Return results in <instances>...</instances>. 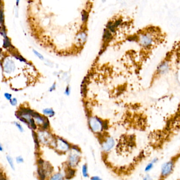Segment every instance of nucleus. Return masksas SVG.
I'll use <instances>...</instances> for the list:
<instances>
[{"label": "nucleus", "mask_w": 180, "mask_h": 180, "mask_svg": "<svg viewBox=\"0 0 180 180\" xmlns=\"http://www.w3.org/2000/svg\"><path fill=\"white\" fill-rule=\"evenodd\" d=\"M90 125L93 132H97L102 130V123L99 119L95 117L91 118L90 121Z\"/></svg>", "instance_id": "1"}, {"label": "nucleus", "mask_w": 180, "mask_h": 180, "mask_svg": "<svg viewBox=\"0 0 180 180\" xmlns=\"http://www.w3.org/2000/svg\"><path fill=\"white\" fill-rule=\"evenodd\" d=\"M173 163L170 161L166 163L163 165L161 170V174L163 177H166L169 175L173 170Z\"/></svg>", "instance_id": "2"}, {"label": "nucleus", "mask_w": 180, "mask_h": 180, "mask_svg": "<svg viewBox=\"0 0 180 180\" xmlns=\"http://www.w3.org/2000/svg\"><path fill=\"white\" fill-rule=\"evenodd\" d=\"M114 145V141L113 138H109L106 142L103 145V148L105 151H109Z\"/></svg>", "instance_id": "3"}, {"label": "nucleus", "mask_w": 180, "mask_h": 180, "mask_svg": "<svg viewBox=\"0 0 180 180\" xmlns=\"http://www.w3.org/2000/svg\"><path fill=\"white\" fill-rule=\"evenodd\" d=\"M169 69V64L167 61L161 63L157 68V71L160 74H164L168 71Z\"/></svg>", "instance_id": "4"}, {"label": "nucleus", "mask_w": 180, "mask_h": 180, "mask_svg": "<svg viewBox=\"0 0 180 180\" xmlns=\"http://www.w3.org/2000/svg\"><path fill=\"white\" fill-rule=\"evenodd\" d=\"M15 66L14 64L11 60H7L5 63L4 67V71L7 73H11L13 70L14 69Z\"/></svg>", "instance_id": "5"}, {"label": "nucleus", "mask_w": 180, "mask_h": 180, "mask_svg": "<svg viewBox=\"0 0 180 180\" xmlns=\"http://www.w3.org/2000/svg\"><path fill=\"white\" fill-rule=\"evenodd\" d=\"M58 142V146L60 147V149L63 150V151H66L69 147L68 145L61 139H59Z\"/></svg>", "instance_id": "6"}, {"label": "nucleus", "mask_w": 180, "mask_h": 180, "mask_svg": "<svg viewBox=\"0 0 180 180\" xmlns=\"http://www.w3.org/2000/svg\"><path fill=\"white\" fill-rule=\"evenodd\" d=\"M43 113L44 114L49 115L50 117H52L54 115V111H53V109H49V108H47L43 110Z\"/></svg>", "instance_id": "7"}, {"label": "nucleus", "mask_w": 180, "mask_h": 180, "mask_svg": "<svg viewBox=\"0 0 180 180\" xmlns=\"http://www.w3.org/2000/svg\"><path fill=\"white\" fill-rule=\"evenodd\" d=\"M78 158L76 156H75V155L71 156L70 157V163L72 165H74L75 164H76L75 163L78 162Z\"/></svg>", "instance_id": "8"}, {"label": "nucleus", "mask_w": 180, "mask_h": 180, "mask_svg": "<svg viewBox=\"0 0 180 180\" xmlns=\"http://www.w3.org/2000/svg\"><path fill=\"white\" fill-rule=\"evenodd\" d=\"M6 157H7V161L8 162V163H9V164H10V166H11L12 169L14 170V166L13 162V160L12 159V158L10 156H7Z\"/></svg>", "instance_id": "9"}, {"label": "nucleus", "mask_w": 180, "mask_h": 180, "mask_svg": "<svg viewBox=\"0 0 180 180\" xmlns=\"http://www.w3.org/2000/svg\"><path fill=\"white\" fill-rule=\"evenodd\" d=\"M52 180H61L63 179V176L60 174H57L56 175H55L54 176H53V177H52L51 178Z\"/></svg>", "instance_id": "10"}, {"label": "nucleus", "mask_w": 180, "mask_h": 180, "mask_svg": "<svg viewBox=\"0 0 180 180\" xmlns=\"http://www.w3.org/2000/svg\"><path fill=\"white\" fill-rule=\"evenodd\" d=\"M82 171H83V174L84 177H88V170H87V166L85 165H83V166Z\"/></svg>", "instance_id": "11"}, {"label": "nucleus", "mask_w": 180, "mask_h": 180, "mask_svg": "<svg viewBox=\"0 0 180 180\" xmlns=\"http://www.w3.org/2000/svg\"><path fill=\"white\" fill-rule=\"evenodd\" d=\"M153 166V163H151L149 164L147 166L146 168H145V171H150V170H151Z\"/></svg>", "instance_id": "12"}, {"label": "nucleus", "mask_w": 180, "mask_h": 180, "mask_svg": "<svg viewBox=\"0 0 180 180\" xmlns=\"http://www.w3.org/2000/svg\"><path fill=\"white\" fill-rule=\"evenodd\" d=\"M10 102L12 105L15 106L17 104V100L16 98H13L12 99H11Z\"/></svg>", "instance_id": "13"}, {"label": "nucleus", "mask_w": 180, "mask_h": 180, "mask_svg": "<svg viewBox=\"0 0 180 180\" xmlns=\"http://www.w3.org/2000/svg\"><path fill=\"white\" fill-rule=\"evenodd\" d=\"M34 52L35 53V54L37 55V56L38 58H39L40 59H42V60L43 59V57L42 55L41 54H40V53H38V52H37V51H35V50H34Z\"/></svg>", "instance_id": "14"}, {"label": "nucleus", "mask_w": 180, "mask_h": 180, "mask_svg": "<svg viewBox=\"0 0 180 180\" xmlns=\"http://www.w3.org/2000/svg\"><path fill=\"white\" fill-rule=\"evenodd\" d=\"M4 96H5V97L7 100H11V97H12V95H11V94L8 93H5Z\"/></svg>", "instance_id": "15"}, {"label": "nucleus", "mask_w": 180, "mask_h": 180, "mask_svg": "<svg viewBox=\"0 0 180 180\" xmlns=\"http://www.w3.org/2000/svg\"><path fill=\"white\" fill-rule=\"evenodd\" d=\"M16 161L18 163H22L23 162V159L22 157L19 156L16 158Z\"/></svg>", "instance_id": "16"}, {"label": "nucleus", "mask_w": 180, "mask_h": 180, "mask_svg": "<svg viewBox=\"0 0 180 180\" xmlns=\"http://www.w3.org/2000/svg\"><path fill=\"white\" fill-rule=\"evenodd\" d=\"M15 125H16V126H17V127H18V128H19V130L21 131V132H23V128H22V126H21L20 125V124L18 123H15Z\"/></svg>", "instance_id": "17"}, {"label": "nucleus", "mask_w": 180, "mask_h": 180, "mask_svg": "<svg viewBox=\"0 0 180 180\" xmlns=\"http://www.w3.org/2000/svg\"><path fill=\"white\" fill-rule=\"evenodd\" d=\"M65 93L67 95H69V93H70V89H69V88H68V87H67L66 89V90H65Z\"/></svg>", "instance_id": "18"}, {"label": "nucleus", "mask_w": 180, "mask_h": 180, "mask_svg": "<svg viewBox=\"0 0 180 180\" xmlns=\"http://www.w3.org/2000/svg\"><path fill=\"white\" fill-rule=\"evenodd\" d=\"M55 88V84H53V85L51 87V88H50V91H53V90H54Z\"/></svg>", "instance_id": "19"}, {"label": "nucleus", "mask_w": 180, "mask_h": 180, "mask_svg": "<svg viewBox=\"0 0 180 180\" xmlns=\"http://www.w3.org/2000/svg\"><path fill=\"white\" fill-rule=\"evenodd\" d=\"M19 1H20V0H16V4H17V5H19Z\"/></svg>", "instance_id": "20"}, {"label": "nucleus", "mask_w": 180, "mask_h": 180, "mask_svg": "<svg viewBox=\"0 0 180 180\" xmlns=\"http://www.w3.org/2000/svg\"><path fill=\"white\" fill-rule=\"evenodd\" d=\"M92 179H94V180H98V179H99V178H97V177H95V178H93Z\"/></svg>", "instance_id": "21"}, {"label": "nucleus", "mask_w": 180, "mask_h": 180, "mask_svg": "<svg viewBox=\"0 0 180 180\" xmlns=\"http://www.w3.org/2000/svg\"><path fill=\"white\" fill-rule=\"evenodd\" d=\"M2 150H3V148H2V146H1V145H0V151H2Z\"/></svg>", "instance_id": "22"}]
</instances>
